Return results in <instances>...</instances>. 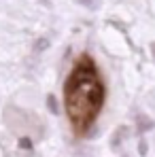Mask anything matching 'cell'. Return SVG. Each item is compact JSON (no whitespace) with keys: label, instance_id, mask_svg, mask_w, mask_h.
<instances>
[{"label":"cell","instance_id":"cell-1","mask_svg":"<svg viewBox=\"0 0 155 157\" xmlns=\"http://www.w3.org/2000/svg\"><path fill=\"white\" fill-rule=\"evenodd\" d=\"M66 96V110L75 132L83 134L96 121L104 100L102 81L98 78V70L91 57L83 55L75 64L72 72L66 78L64 85Z\"/></svg>","mask_w":155,"mask_h":157},{"label":"cell","instance_id":"cell-2","mask_svg":"<svg viewBox=\"0 0 155 157\" xmlns=\"http://www.w3.org/2000/svg\"><path fill=\"white\" fill-rule=\"evenodd\" d=\"M134 121H136V134H140V136H142V134H147V132H151L155 128L153 119H149L145 113H138Z\"/></svg>","mask_w":155,"mask_h":157},{"label":"cell","instance_id":"cell-3","mask_svg":"<svg viewBox=\"0 0 155 157\" xmlns=\"http://www.w3.org/2000/svg\"><path fill=\"white\" fill-rule=\"evenodd\" d=\"M123 134H128V128H119V130L113 134V138H110V147L113 149H117V147H121V142H123Z\"/></svg>","mask_w":155,"mask_h":157},{"label":"cell","instance_id":"cell-4","mask_svg":"<svg viewBox=\"0 0 155 157\" xmlns=\"http://www.w3.org/2000/svg\"><path fill=\"white\" fill-rule=\"evenodd\" d=\"M47 108L51 110V115H60V104L55 96H47Z\"/></svg>","mask_w":155,"mask_h":157},{"label":"cell","instance_id":"cell-5","mask_svg":"<svg viewBox=\"0 0 155 157\" xmlns=\"http://www.w3.org/2000/svg\"><path fill=\"white\" fill-rule=\"evenodd\" d=\"M49 47V38H38L36 43H34V47H32V51H36V53H43L45 49Z\"/></svg>","mask_w":155,"mask_h":157},{"label":"cell","instance_id":"cell-6","mask_svg":"<svg viewBox=\"0 0 155 157\" xmlns=\"http://www.w3.org/2000/svg\"><path fill=\"white\" fill-rule=\"evenodd\" d=\"M17 144H19V149H26V151H32V138L30 136H21L19 140H17Z\"/></svg>","mask_w":155,"mask_h":157},{"label":"cell","instance_id":"cell-7","mask_svg":"<svg viewBox=\"0 0 155 157\" xmlns=\"http://www.w3.org/2000/svg\"><path fill=\"white\" fill-rule=\"evenodd\" d=\"M138 153H140V155H147V153H149V144H147L145 138H140V142H138Z\"/></svg>","mask_w":155,"mask_h":157},{"label":"cell","instance_id":"cell-8","mask_svg":"<svg viewBox=\"0 0 155 157\" xmlns=\"http://www.w3.org/2000/svg\"><path fill=\"white\" fill-rule=\"evenodd\" d=\"M77 4H83V6H87V9H96V6H98L96 0H77Z\"/></svg>","mask_w":155,"mask_h":157},{"label":"cell","instance_id":"cell-9","mask_svg":"<svg viewBox=\"0 0 155 157\" xmlns=\"http://www.w3.org/2000/svg\"><path fill=\"white\" fill-rule=\"evenodd\" d=\"M151 55H153V59H155V43H151Z\"/></svg>","mask_w":155,"mask_h":157},{"label":"cell","instance_id":"cell-10","mask_svg":"<svg viewBox=\"0 0 155 157\" xmlns=\"http://www.w3.org/2000/svg\"><path fill=\"white\" fill-rule=\"evenodd\" d=\"M121 157H130V155H128V153H121Z\"/></svg>","mask_w":155,"mask_h":157},{"label":"cell","instance_id":"cell-11","mask_svg":"<svg viewBox=\"0 0 155 157\" xmlns=\"http://www.w3.org/2000/svg\"><path fill=\"white\" fill-rule=\"evenodd\" d=\"M41 2H43V4H47V2H49V0H41Z\"/></svg>","mask_w":155,"mask_h":157}]
</instances>
